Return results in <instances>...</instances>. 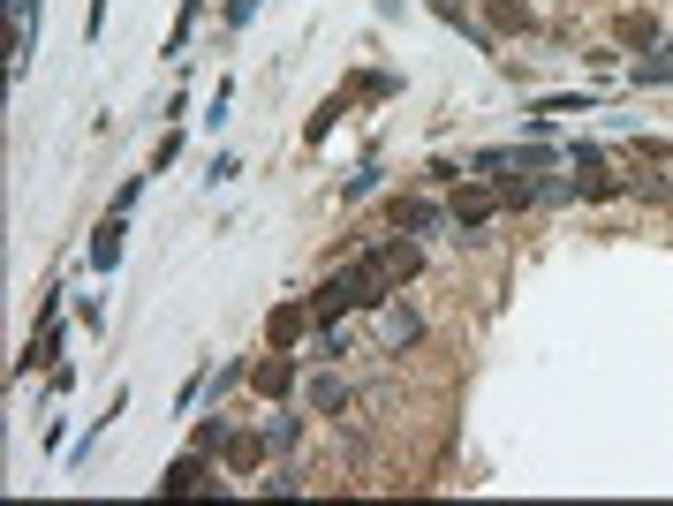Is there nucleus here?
Masks as SVG:
<instances>
[{
    "instance_id": "2",
    "label": "nucleus",
    "mask_w": 673,
    "mask_h": 506,
    "mask_svg": "<svg viewBox=\"0 0 673 506\" xmlns=\"http://www.w3.org/2000/svg\"><path fill=\"white\" fill-rule=\"evenodd\" d=\"M91 265H99V272H114V265H121V212L99 227V235H91Z\"/></svg>"
},
{
    "instance_id": "7",
    "label": "nucleus",
    "mask_w": 673,
    "mask_h": 506,
    "mask_svg": "<svg viewBox=\"0 0 673 506\" xmlns=\"http://www.w3.org/2000/svg\"><path fill=\"white\" fill-rule=\"evenodd\" d=\"M250 386H258V393H288L295 371H288V363H258V371H250Z\"/></svg>"
},
{
    "instance_id": "5",
    "label": "nucleus",
    "mask_w": 673,
    "mask_h": 506,
    "mask_svg": "<svg viewBox=\"0 0 673 506\" xmlns=\"http://www.w3.org/2000/svg\"><path fill=\"white\" fill-rule=\"evenodd\" d=\"M621 46H658V16H621Z\"/></svg>"
},
{
    "instance_id": "1",
    "label": "nucleus",
    "mask_w": 673,
    "mask_h": 506,
    "mask_svg": "<svg viewBox=\"0 0 673 506\" xmlns=\"http://www.w3.org/2000/svg\"><path fill=\"white\" fill-rule=\"evenodd\" d=\"M303 325H318L311 303H303V310H273V325H265V333H273V348H295V340H303Z\"/></svg>"
},
{
    "instance_id": "8",
    "label": "nucleus",
    "mask_w": 673,
    "mask_h": 506,
    "mask_svg": "<svg viewBox=\"0 0 673 506\" xmlns=\"http://www.w3.org/2000/svg\"><path fill=\"white\" fill-rule=\"evenodd\" d=\"M492 23H500V31H530V8H522V0H492Z\"/></svg>"
},
{
    "instance_id": "3",
    "label": "nucleus",
    "mask_w": 673,
    "mask_h": 506,
    "mask_svg": "<svg viewBox=\"0 0 673 506\" xmlns=\"http://www.w3.org/2000/svg\"><path fill=\"white\" fill-rule=\"evenodd\" d=\"M159 491H205V454H190V461H174V469L159 476Z\"/></svg>"
},
{
    "instance_id": "6",
    "label": "nucleus",
    "mask_w": 673,
    "mask_h": 506,
    "mask_svg": "<svg viewBox=\"0 0 673 506\" xmlns=\"http://www.w3.org/2000/svg\"><path fill=\"white\" fill-rule=\"evenodd\" d=\"M295 431H303V423H295L288 408H280V416H265V446H273V454H288V446H295Z\"/></svg>"
},
{
    "instance_id": "4",
    "label": "nucleus",
    "mask_w": 673,
    "mask_h": 506,
    "mask_svg": "<svg viewBox=\"0 0 673 506\" xmlns=\"http://www.w3.org/2000/svg\"><path fill=\"white\" fill-rule=\"evenodd\" d=\"M311 401L326 408V416H341V408H348V386H341V378L326 371V378H311Z\"/></svg>"
}]
</instances>
